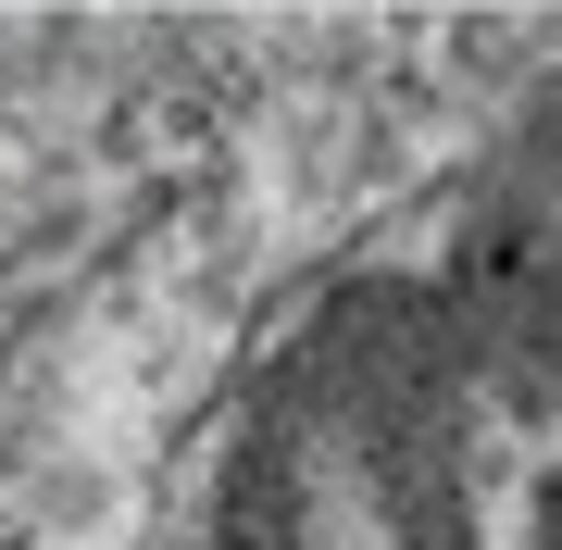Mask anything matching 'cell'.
Here are the masks:
<instances>
[{"mask_svg": "<svg viewBox=\"0 0 562 550\" xmlns=\"http://www.w3.org/2000/svg\"><path fill=\"white\" fill-rule=\"evenodd\" d=\"M213 550H562V263L313 313L250 401Z\"/></svg>", "mask_w": 562, "mask_h": 550, "instance_id": "cell-1", "label": "cell"}]
</instances>
